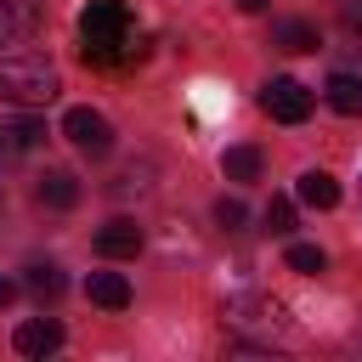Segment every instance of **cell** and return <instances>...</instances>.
I'll use <instances>...</instances> for the list:
<instances>
[{
  "mask_svg": "<svg viewBox=\"0 0 362 362\" xmlns=\"http://www.w3.org/2000/svg\"><path fill=\"white\" fill-rule=\"evenodd\" d=\"M79 57L96 68H113L130 57V11L124 0H90L79 11Z\"/></svg>",
  "mask_w": 362,
  "mask_h": 362,
  "instance_id": "1",
  "label": "cell"
},
{
  "mask_svg": "<svg viewBox=\"0 0 362 362\" xmlns=\"http://www.w3.org/2000/svg\"><path fill=\"white\" fill-rule=\"evenodd\" d=\"M57 90H62V79H57V68L45 57H0V102L45 107Z\"/></svg>",
  "mask_w": 362,
  "mask_h": 362,
  "instance_id": "2",
  "label": "cell"
},
{
  "mask_svg": "<svg viewBox=\"0 0 362 362\" xmlns=\"http://www.w3.org/2000/svg\"><path fill=\"white\" fill-rule=\"evenodd\" d=\"M62 136H68L85 158H107V153H113V124H107V113H96V107H68V113H62Z\"/></svg>",
  "mask_w": 362,
  "mask_h": 362,
  "instance_id": "3",
  "label": "cell"
},
{
  "mask_svg": "<svg viewBox=\"0 0 362 362\" xmlns=\"http://www.w3.org/2000/svg\"><path fill=\"white\" fill-rule=\"evenodd\" d=\"M260 107H266L277 124H300V119L311 113V90H305L300 79L277 74V79H266V85H260Z\"/></svg>",
  "mask_w": 362,
  "mask_h": 362,
  "instance_id": "4",
  "label": "cell"
},
{
  "mask_svg": "<svg viewBox=\"0 0 362 362\" xmlns=\"http://www.w3.org/2000/svg\"><path fill=\"white\" fill-rule=\"evenodd\" d=\"M40 28V0H0V45H17Z\"/></svg>",
  "mask_w": 362,
  "mask_h": 362,
  "instance_id": "5",
  "label": "cell"
},
{
  "mask_svg": "<svg viewBox=\"0 0 362 362\" xmlns=\"http://www.w3.org/2000/svg\"><path fill=\"white\" fill-rule=\"evenodd\" d=\"M136 249H141V226H136V221H124V215H119V221H107V226L96 232V255H107V260H130Z\"/></svg>",
  "mask_w": 362,
  "mask_h": 362,
  "instance_id": "6",
  "label": "cell"
},
{
  "mask_svg": "<svg viewBox=\"0 0 362 362\" xmlns=\"http://www.w3.org/2000/svg\"><path fill=\"white\" fill-rule=\"evenodd\" d=\"M23 356H51L57 345H62V322L57 317H34V322H23L17 328V339H11Z\"/></svg>",
  "mask_w": 362,
  "mask_h": 362,
  "instance_id": "7",
  "label": "cell"
},
{
  "mask_svg": "<svg viewBox=\"0 0 362 362\" xmlns=\"http://www.w3.org/2000/svg\"><path fill=\"white\" fill-rule=\"evenodd\" d=\"M45 141V124H34V119H11V124H0V164H17L28 147H40Z\"/></svg>",
  "mask_w": 362,
  "mask_h": 362,
  "instance_id": "8",
  "label": "cell"
},
{
  "mask_svg": "<svg viewBox=\"0 0 362 362\" xmlns=\"http://www.w3.org/2000/svg\"><path fill=\"white\" fill-rule=\"evenodd\" d=\"M85 294H90V305H102V311H124V305H130V283H124L119 272H90Z\"/></svg>",
  "mask_w": 362,
  "mask_h": 362,
  "instance_id": "9",
  "label": "cell"
},
{
  "mask_svg": "<svg viewBox=\"0 0 362 362\" xmlns=\"http://www.w3.org/2000/svg\"><path fill=\"white\" fill-rule=\"evenodd\" d=\"M34 198L51 204V209H74V204H79V181H74L68 170H45L40 187H34Z\"/></svg>",
  "mask_w": 362,
  "mask_h": 362,
  "instance_id": "10",
  "label": "cell"
},
{
  "mask_svg": "<svg viewBox=\"0 0 362 362\" xmlns=\"http://www.w3.org/2000/svg\"><path fill=\"white\" fill-rule=\"evenodd\" d=\"M294 198L311 204V209H334V204H339V181H334L328 170H305L300 187H294Z\"/></svg>",
  "mask_w": 362,
  "mask_h": 362,
  "instance_id": "11",
  "label": "cell"
},
{
  "mask_svg": "<svg viewBox=\"0 0 362 362\" xmlns=\"http://www.w3.org/2000/svg\"><path fill=\"white\" fill-rule=\"evenodd\" d=\"M272 45H283V51H317V28L305 17H277L272 23Z\"/></svg>",
  "mask_w": 362,
  "mask_h": 362,
  "instance_id": "12",
  "label": "cell"
},
{
  "mask_svg": "<svg viewBox=\"0 0 362 362\" xmlns=\"http://www.w3.org/2000/svg\"><path fill=\"white\" fill-rule=\"evenodd\" d=\"M328 107H339V113H362V79L356 74H334L328 79Z\"/></svg>",
  "mask_w": 362,
  "mask_h": 362,
  "instance_id": "13",
  "label": "cell"
},
{
  "mask_svg": "<svg viewBox=\"0 0 362 362\" xmlns=\"http://www.w3.org/2000/svg\"><path fill=\"white\" fill-rule=\"evenodd\" d=\"M221 170H226V181H255L260 175V147H226Z\"/></svg>",
  "mask_w": 362,
  "mask_h": 362,
  "instance_id": "14",
  "label": "cell"
},
{
  "mask_svg": "<svg viewBox=\"0 0 362 362\" xmlns=\"http://www.w3.org/2000/svg\"><path fill=\"white\" fill-rule=\"evenodd\" d=\"M28 288H34L40 300H57V294L68 288V277H62V266H51V260H45V266H28Z\"/></svg>",
  "mask_w": 362,
  "mask_h": 362,
  "instance_id": "15",
  "label": "cell"
},
{
  "mask_svg": "<svg viewBox=\"0 0 362 362\" xmlns=\"http://www.w3.org/2000/svg\"><path fill=\"white\" fill-rule=\"evenodd\" d=\"M288 266H294V272H322L328 255H322L317 243H288Z\"/></svg>",
  "mask_w": 362,
  "mask_h": 362,
  "instance_id": "16",
  "label": "cell"
},
{
  "mask_svg": "<svg viewBox=\"0 0 362 362\" xmlns=\"http://www.w3.org/2000/svg\"><path fill=\"white\" fill-rule=\"evenodd\" d=\"M215 221H221L226 232H243V221H249V209H243V198H221V204H215Z\"/></svg>",
  "mask_w": 362,
  "mask_h": 362,
  "instance_id": "17",
  "label": "cell"
},
{
  "mask_svg": "<svg viewBox=\"0 0 362 362\" xmlns=\"http://www.w3.org/2000/svg\"><path fill=\"white\" fill-rule=\"evenodd\" d=\"M266 226L272 232H294V198H272L266 204Z\"/></svg>",
  "mask_w": 362,
  "mask_h": 362,
  "instance_id": "18",
  "label": "cell"
},
{
  "mask_svg": "<svg viewBox=\"0 0 362 362\" xmlns=\"http://www.w3.org/2000/svg\"><path fill=\"white\" fill-rule=\"evenodd\" d=\"M232 6H238V11H266L272 0H232Z\"/></svg>",
  "mask_w": 362,
  "mask_h": 362,
  "instance_id": "19",
  "label": "cell"
},
{
  "mask_svg": "<svg viewBox=\"0 0 362 362\" xmlns=\"http://www.w3.org/2000/svg\"><path fill=\"white\" fill-rule=\"evenodd\" d=\"M11 294H17V283H11V277H0V305H6Z\"/></svg>",
  "mask_w": 362,
  "mask_h": 362,
  "instance_id": "20",
  "label": "cell"
}]
</instances>
